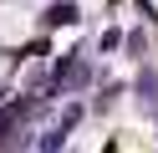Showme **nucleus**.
I'll use <instances>...</instances> for the list:
<instances>
[{"label": "nucleus", "instance_id": "f257e3e1", "mask_svg": "<svg viewBox=\"0 0 158 153\" xmlns=\"http://www.w3.org/2000/svg\"><path fill=\"white\" fill-rule=\"evenodd\" d=\"M36 15H41L36 0H0V46H21V41H31Z\"/></svg>", "mask_w": 158, "mask_h": 153}, {"label": "nucleus", "instance_id": "f03ea898", "mask_svg": "<svg viewBox=\"0 0 158 153\" xmlns=\"http://www.w3.org/2000/svg\"><path fill=\"white\" fill-rule=\"evenodd\" d=\"M0 77H5V56H0Z\"/></svg>", "mask_w": 158, "mask_h": 153}]
</instances>
